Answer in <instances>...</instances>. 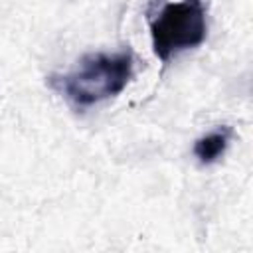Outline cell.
Masks as SVG:
<instances>
[{"instance_id": "obj_1", "label": "cell", "mask_w": 253, "mask_h": 253, "mask_svg": "<svg viewBox=\"0 0 253 253\" xmlns=\"http://www.w3.org/2000/svg\"><path fill=\"white\" fill-rule=\"evenodd\" d=\"M132 75L130 51L91 53L79 67L57 79L59 91L77 107H91L119 95Z\"/></svg>"}, {"instance_id": "obj_2", "label": "cell", "mask_w": 253, "mask_h": 253, "mask_svg": "<svg viewBox=\"0 0 253 253\" xmlns=\"http://www.w3.org/2000/svg\"><path fill=\"white\" fill-rule=\"evenodd\" d=\"M208 34L206 8L202 0H180L162 6L150 22L152 49L160 61L198 47Z\"/></svg>"}, {"instance_id": "obj_3", "label": "cell", "mask_w": 253, "mask_h": 253, "mask_svg": "<svg viewBox=\"0 0 253 253\" xmlns=\"http://www.w3.org/2000/svg\"><path fill=\"white\" fill-rule=\"evenodd\" d=\"M231 140V130L221 126L217 130H211L204 136H200L194 142V156L202 162V164H211L215 162L219 156H223L227 144Z\"/></svg>"}]
</instances>
